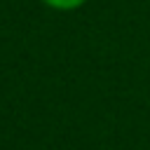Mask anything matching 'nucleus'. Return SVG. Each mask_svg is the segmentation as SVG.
<instances>
[{
    "mask_svg": "<svg viewBox=\"0 0 150 150\" xmlns=\"http://www.w3.org/2000/svg\"><path fill=\"white\" fill-rule=\"evenodd\" d=\"M42 2L49 5V7H54V9H75V7L84 5L87 0H42Z\"/></svg>",
    "mask_w": 150,
    "mask_h": 150,
    "instance_id": "obj_1",
    "label": "nucleus"
}]
</instances>
